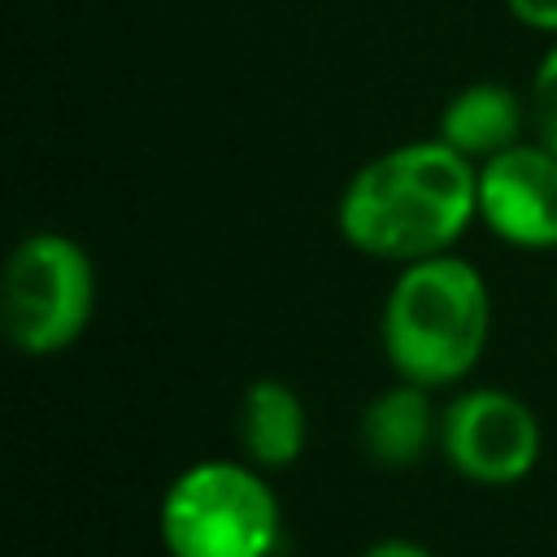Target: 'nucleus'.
Segmentation results:
<instances>
[{
	"label": "nucleus",
	"instance_id": "f257e3e1",
	"mask_svg": "<svg viewBox=\"0 0 557 557\" xmlns=\"http://www.w3.org/2000/svg\"><path fill=\"white\" fill-rule=\"evenodd\" d=\"M479 218V165L435 139L370 157L339 191V235L379 261H426L453 252Z\"/></svg>",
	"mask_w": 557,
	"mask_h": 557
},
{
	"label": "nucleus",
	"instance_id": "f03ea898",
	"mask_svg": "<svg viewBox=\"0 0 557 557\" xmlns=\"http://www.w3.org/2000/svg\"><path fill=\"white\" fill-rule=\"evenodd\" d=\"M492 331V296L483 274L453 257H426L400 265L387 305H383V357L396 379L418 387H453L461 383Z\"/></svg>",
	"mask_w": 557,
	"mask_h": 557
},
{
	"label": "nucleus",
	"instance_id": "7ed1b4c3",
	"mask_svg": "<svg viewBox=\"0 0 557 557\" xmlns=\"http://www.w3.org/2000/svg\"><path fill=\"white\" fill-rule=\"evenodd\" d=\"M170 557H270L278 548V496L252 461H196L161 496Z\"/></svg>",
	"mask_w": 557,
	"mask_h": 557
},
{
	"label": "nucleus",
	"instance_id": "20e7f679",
	"mask_svg": "<svg viewBox=\"0 0 557 557\" xmlns=\"http://www.w3.org/2000/svg\"><path fill=\"white\" fill-rule=\"evenodd\" d=\"M96 309V270L87 252L57 231L26 235L9 261L0 283V322L17 352L52 357L70 348Z\"/></svg>",
	"mask_w": 557,
	"mask_h": 557
},
{
	"label": "nucleus",
	"instance_id": "39448f33",
	"mask_svg": "<svg viewBox=\"0 0 557 557\" xmlns=\"http://www.w3.org/2000/svg\"><path fill=\"white\" fill-rule=\"evenodd\" d=\"M440 453L461 479L509 487L540 461V422L522 396L505 387H470L440 409Z\"/></svg>",
	"mask_w": 557,
	"mask_h": 557
},
{
	"label": "nucleus",
	"instance_id": "423d86ee",
	"mask_svg": "<svg viewBox=\"0 0 557 557\" xmlns=\"http://www.w3.org/2000/svg\"><path fill=\"white\" fill-rule=\"evenodd\" d=\"M479 222L513 248H557V152L522 139L479 161Z\"/></svg>",
	"mask_w": 557,
	"mask_h": 557
},
{
	"label": "nucleus",
	"instance_id": "0eeeda50",
	"mask_svg": "<svg viewBox=\"0 0 557 557\" xmlns=\"http://www.w3.org/2000/svg\"><path fill=\"white\" fill-rule=\"evenodd\" d=\"M361 453L374 466H413L431 448H440V409L431 405V387L396 379L387 392L370 396L357 422Z\"/></svg>",
	"mask_w": 557,
	"mask_h": 557
},
{
	"label": "nucleus",
	"instance_id": "6e6552de",
	"mask_svg": "<svg viewBox=\"0 0 557 557\" xmlns=\"http://www.w3.org/2000/svg\"><path fill=\"white\" fill-rule=\"evenodd\" d=\"M527 126H531L527 96H518L505 83H470L440 113V139L470 161H487L522 144Z\"/></svg>",
	"mask_w": 557,
	"mask_h": 557
},
{
	"label": "nucleus",
	"instance_id": "1a4fd4ad",
	"mask_svg": "<svg viewBox=\"0 0 557 557\" xmlns=\"http://www.w3.org/2000/svg\"><path fill=\"white\" fill-rule=\"evenodd\" d=\"M235 435H239L244 457L257 470H283L305 453V440H309L305 400L283 379H257L239 396Z\"/></svg>",
	"mask_w": 557,
	"mask_h": 557
},
{
	"label": "nucleus",
	"instance_id": "9d476101",
	"mask_svg": "<svg viewBox=\"0 0 557 557\" xmlns=\"http://www.w3.org/2000/svg\"><path fill=\"white\" fill-rule=\"evenodd\" d=\"M527 113H531V135L557 152V44L544 52V61L531 74Z\"/></svg>",
	"mask_w": 557,
	"mask_h": 557
},
{
	"label": "nucleus",
	"instance_id": "9b49d317",
	"mask_svg": "<svg viewBox=\"0 0 557 557\" xmlns=\"http://www.w3.org/2000/svg\"><path fill=\"white\" fill-rule=\"evenodd\" d=\"M505 9L513 13V22L544 30V35H557V0H505Z\"/></svg>",
	"mask_w": 557,
	"mask_h": 557
},
{
	"label": "nucleus",
	"instance_id": "f8f14e48",
	"mask_svg": "<svg viewBox=\"0 0 557 557\" xmlns=\"http://www.w3.org/2000/svg\"><path fill=\"white\" fill-rule=\"evenodd\" d=\"M361 557H431V553L422 544H413V540H379Z\"/></svg>",
	"mask_w": 557,
	"mask_h": 557
}]
</instances>
